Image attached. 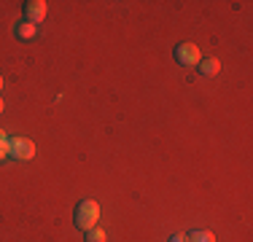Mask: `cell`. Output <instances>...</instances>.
I'll use <instances>...</instances> for the list:
<instances>
[{
    "mask_svg": "<svg viewBox=\"0 0 253 242\" xmlns=\"http://www.w3.org/2000/svg\"><path fill=\"white\" fill-rule=\"evenodd\" d=\"M100 221V204L94 202V199H81L76 207V215H73V223L76 229H81V232H86V229H94Z\"/></svg>",
    "mask_w": 253,
    "mask_h": 242,
    "instance_id": "cell-1",
    "label": "cell"
},
{
    "mask_svg": "<svg viewBox=\"0 0 253 242\" xmlns=\"http://www.w3.org/2000/svg\"><path fill=\"white\" fill-rule=\"evenodd\" d=\"M8 159L30 161L35 159V143L27 137H8Z\"/></svg>",
    "mask_w": 253,
    "mask_h": 242,
    "instance_id": "cell-2",
    "label": "cell"
},
{
    "mask_svg": "<svg viewBox=\"0 0 253 242\" xmlns=\"http://www.w3.org/2000/svg\"><path fill=\"white\" fill-rule=\"evenodd\" d=\"M175 59H178V65H183V68H194V65L202 62V54L194 43H178L175 46Z\"/></svg>",
    "mask_w": 253,
    "mask_h": 242,
    "instance_id": "cell-3",
    "label": "cell"
},
{
    "mask_svg": "<svg viewBox=\"0 0 253 242\" xmlns=\"http://www.w3.org/2000/svg\"><path fill=\"white\" fill-rule=\"evenodd\" d=\"M46 14H49V5H46L43 0H30L25 5V16H27V22H33V24H41L46 19Z\"/></svg>",
    "mask_w": 253,
    "mask_h": 242,
    "instance_id": "cell-4",
    "label": "cell"
},
{
    "mask_svg": "<svg viewBox=\"0 0 253 242\" xmlns=\"http://www.w3.org/2000/svg\"><path fill=\"white\" fill-rule=\"evenodd\" d=\"M14 33H16V38H19V40H30V38H35V35H38V24H33V22L25 19V22L16 24Z\"/></svg>",
    "mask_w": 253,
    "mask_h": 242,
    "instance_id": "cell-5",
    "label": "cell"
},
{
    "mask_svg": "<svg viewBox=\"0 0 253 242\" xmlns=\"http://www.w3.org/2000/svg\"><path fill=\"white\" fill-rule=\"evenodd\" d=\"M218 70H221V62H218L215 57L202 59V62H200V73H202V76H215Z\"/></svg>",
    "mask_w": 253,
    "mask_h": 242,
    "instance_id": "cell-6",
    "label": "cell"
},
{
    "mask_svg": "<svg viewBox=\"0 0 253 242\" xmlns=\"http://www.w3.org/2000/svg\"><path fill=\"white\" fill-rule=\"evenodd\" d=\"M186 240L189 242H215V234L208 232V229H197V232H191Z\"/></svg>",
    "mask_w": 253,
    "mask_h": 242,
    "instance_id": "cell-7",
    "label": "cell"
},
{
    "mask_svg": "<svg viewBox=\"0 0 253 242\" xmlns=\"http://www.w3.org/2000/svg\"><path fill=\"white\" fill-rule=\"evenodd\" d=\"M108 240V234L102 232L100 226H94V229H86L84 232V242H105Z\"/></svg>",
    "mask_w": 253,
    "mask_h": 242,
    "instance_id": "cell-8",
    "label": "cell"
},
{
    "mask_svg": "<svg viewBox=\"0 0 253 242\" xmlns=\"http://www.w3.org/2000/svg\"><path fill=\"white\" fill-rule=\"evenodd\" d=\"M5 159H8V137L0 140V161H5Z\"/></svg>",
    "mask_w": 253,
    "mask_h": 242,
    "instance_id": "cell-9",
    "label": "cell"
},
{
    "mask_svg": "<svg viewBox=\"0 0 253 242\" xmlns=\"http://www.w3.org/2000/svg\"><path fill=\"white\" fill-rule=\"evenodd\" d=\"M170 242H189V240H186L183 234H172V237H170Z\"/></svg>",
    "mask_w": 253,
    "mask_h": 242,
    "instance_id": "cell-10",
    "label": "cell"
},
{
    "mask_svg": "<svg viewBox=\"0 0 253 242\" xmlns=\"http://www.w3.org/2000/svg\"><path fill=\"white\" fill-rule=\"evenodd\" d=\"M5 111V102H3V97H0V113H3Z\"/></svg>",
    "mask_w": 253,
    "mask_h": 242,
    "instance_id": "cell-11",
    "label": "cell"
},
{
    "mask_svg": "<svg viewBox=\"0 0 253 242\" xmlns=\"http://www.w3.org/2000/svg\"><path fill=\"white\" fill-rule=\"evenodd\" d=\"M0 140H5V132L3 129H0Z\"/></svg>",
    "mask_w": 253,
    "mask_h": 242,
    "instance_id": "cell-12",
    "label": "cell"
},
{
    "mask_svg": "<svg viewBox=\"0 0 253 242\" xmlns=\"http://www.w3.org/2000/svg\"><path fill=\"white\" fill-rule=\"evenodd\" d=\"M0 89H3V76H0Z\"/></svg>",
    "mask_w": 253,
    "mask_h": 242,
    "instance_id": "cell-13",
    "label": "cell"
}]
</instances>
